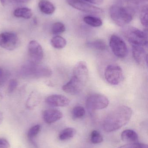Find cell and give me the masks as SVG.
<instances>
[{"mask_svg":"<svg viewBox=\"0 0 148 148\" xmlns=\"http://www.w3.org/2000/svg\"><path fill=\"white\" fill-rule=\"evenodd\" d=\"M133 110L129 107L123 105L111 111L104 119L103 128L106 132H112L120 129L128 123Z\"/></svg>","mask_w":148,"mask_h":148,"instance_id":"6da1fadb","label":"cell"},{"mask_svg":"<svg viewBox=\"0 0 148 148\" xmlns=\"http://www.w3.org/2000/svg\"><path fill=\"white\" fill-rule=\"evenodd\" d=\"M135 11L129 7L114 5L109 9V15L113 21L118 26L123 27L133 20Z\"/></svg>","mask_w":148,"mask_h":148,"instance_id":"7a4b0ae2","label":"cell"},{"mask_svg":"<svg viewBox=\"0 0 148 148\" xmlns=\"http://www.w3.org/2000/svg\"><path fill=\"white\" fill-rule=\"evenodd\" d=\"M122 32L124 37L132 45L147 46V29L142 31L134 27H128L123 28Z\"/></svg>","mask_w":148,"mask_h":148,"instance_id":"3957f363","label":"cell"},{"mask_svg":"<svg viewBox=\"0 0 148 148\" xmlns=\"http://www.w3.org/2000/svg\"><path fill=\"white\" fill-rule=\"evenodd\" d=\"M21 72L26 76L37 78L49 77L53 73L51 69L49 67L31 61L23 65L21 68Z\"/></svg>","mask_w":148,"mask_h":148,"instance_id":"277c9868","label":"cell"},{"mask_svg":"<svg viewBox=\"0 0 148 148\" xmlns=\"http://www.w3.org/2000/svg\"><path fill=\"white\" fill-rule=\"evenodd\" d=\"M109 104V101L105 96L96 93L89 95L86 101L87 109L91 113L96 110L103 109L107 108Z\"/></svg>","mask_w":148,"mask_h":148,"instance_id":"5b68a950","label":"cell"},{"mask_svg":"<svg viewBox=\"0 0 148 148\" xmlns=\"http://www.w3.org/2000/svg\"><path fill=\"white\" fill-rule=\"evenodd\" d=\"M104 77L109 84L118 85L123 79V71L121 67L118 65H109L105 69Z\"/></svg>","mask_w":148,"mask_h":148,"instance_id":"8992f818","label":"cell"},{"mask_svg":"<svg viewBox=\"0 0 148 148\" xmlns=\"http://www.w3.org/2000/svg\"><path fill=\"white\" fill-rule=\"evenodd\" d=\"M109 46L114 54L120 58H124L128 53L126 42L118 36L113 35L109 40Z\"/></svg>","mask_w":148,"mask_h":148,"instance_id":"52a82bcc","label":"cell"},{"mask_svg":"<svg viewBox=\"0 0 148 148\" xmlns=\"http://www.w3.org/2000/svg\"><path fill=\"white\" fill-rule=\"evenodd\" d=\"M67 2L74 8L83 12L96 15H101L103 13L102 9L87 3L82 0H67Z\"/></svg>","mask_w":148,"mask_h":148,"instance_id":"ba28073f","label":"cell"},{"mask_svg":"<svg viewBox=\"0 0 148 148\" xmlns=\"http://www.w3.org/2000/svg\"><path fill=\"white\" fill-rule=\"evenodd\" d=\"M19 40L13 32H3L0 34V46L4 49L13 50L18 46Z\"/></svg>","mask_w":148,"mask_h":148,"instance_id":"9c48e42d","label":"cell"},{"mask_svg":"<svg viewBox=\"0 0 148 148\" xmlns=\"http://www.w3.org/2000/svg\"><path fill=\"white\" fill-rule=\"evenodd\" d=\"M28 51L31 60L30 61L39 63L43 59V49L40 43L36 41L30 42L28 46Z\"/></svg>","mask_w":148,"mask_h":148,"instance_id":"30bf717a","label":"cell"},{"mask_svg":"<svg viewBox=\"0 0 148 148\" xmlns=\"http://www.w3.org/2000/svg\"><path fill=\"white\" fill-rule=\"evenodd\" d=\"M85 84L73 76L67 83L63 86L62 89L67 94L71 95H77L82 90Z\"/></svg>","mask_w":148,"mask_h":148,"instance_id":"8fae6325","label":"cell"},{"mask_svg":"<svg viewBox=\"0 0 148 148\" xmlns=\"http://www.w3.org/2000/svg\"><path fill=\"white\" fill-rule=\"evenodd\" d=\"M73 74V76L85 84L89 77L88 69L86 62L83 61L79 62L74 67Z\"/></svg>","mask_w":148,"mask_h":148,"instance_id":"7c38bea8","label":"cell"},{"mask_svg":"<svg viewBox=\"0 0 148 148\" xmlns=\"http://www.w3.org/2000/svg\"><path fill=\"white\" fill-rule=\"evenodd\" d=\"M133 57L136 62L140 65L147 64V53L143 46L132 45Z\"/></svg>","mask_w":148,"mask_h":148,"instance_id":"4fadbf2b","label":"cell"},{"mask_svg":"<svg viewBox=\"0 0 148 148\" xmlns=\"http://www.w3.org/2000/svg\"><path fill=\"white\" fill-rule=\"evenodd\" d=\"M45 101L50 106L55 107H66L70 103V101L67 97L61 95L49 96L47 97Z\"/></svg>","mask_w":148,"mask_h":148,"instance_id":"5bb4252c","label":"cell"},{"mask_svg":"<svg viewBox=\"0 0 148 148\" xmlns=\"http://www.w3.org/2000/svg\"><path fill=\"white\" fill-rule=\"evenodd\" d=\"M63 116L62 113L60 110L54 109L46 110L43 114V120L48 124H51L59 121L62 118Z\"/></svg>","mask_w":148,"mask_h":148,"instance_id":"9a60e30c","label":"cell"},{"mask_svg":"<svg viewBox=\"0 0 148 148\" xmlns=\"http://www.w3.org/2000/svg\"><path fill=\"white\" fill-rule=\"evenodd\" d=\"M122 140L129 143H138L139 136L137 133L132 130H124L121 135Z\"/></svg>","mask_w":148,"mask_h":148,"instance_id":"2e32d148","label":"cell"},{"mask_svg":"<svg viewBox=\"0 0 148 148\" xmlns=\"http://www.w3.org/2000/svg\"><path fill=\"white\" fill-rule=\"evenodd\" d=\"M38 7L40 11L45 14H52L55 10L54 4L47 0L40 1L38 3Z\"/></svg>","mask_w":148,"mask_h":148,"instance_id":"e0dca14e","label":"cell"},{"mask_svg":"<svg viewBox=\"0 0 148 148\" xmlns=\"http://www.w3.org/2000/svg\"><path fill=\"white\" fill-rule=\"evenodd\" d=\"M41 102V95L36 91H33L28 97L26 106L29 109H33Z\"/></svg>","mask_w":148,"mask_h":148,"instance_id":"ac0fdd59","label":"cell"},{"mask_svg":"<svg viewBox=\"0 0 148 148\" xmlns=\"http://www.w3.org/2000/svg\"><path fill=\"white\" fill-rule=\"evenodd\" d=\"M14 15L18 18H23L25 19H29L32 17V11L30 9L28 8H18L14 10Z\"/></svg>","mask_w":148,"mask_h":148,"instance_id":"d6986e66","label":"cell"},{"mask_svg":"<svg viewBox=\"0 0 148 148\" xmlns=\"http://www.w3.org/2000/svg\"><path fill=\"white\" fill-rule=\"evenodd\" d=\"M41 130V126L40 125H36L30 128L28 131L27 134L28 139L35 148H37V146L34 139L39 134Z\"/></svg>","mask_w":148,"mask_h":148,"instance_id":"ffe728a7","label":"cell"},{"mask_svg":"<svg viewBox=\"0 0 148 148\" xmlns=\"http://www.w3.org/2000/svg\"><path fill=\"white\" fill-rule=\"evenodd\" d=\"M76 134V130L73 128L64 129L59 135V139L61 141H66L73 138Z\"/></svg>","mask_w":148,"mask_h":148,"instance_id":"44dd1931","label":"cell"},{"mask_svg":"<svg viewBox=\"0 0 148 148\" xmlns=\"http://www.w3.org/2000/svg\"><path fill=\"white\" fill-rule=\"evenodd\" d=\"M83 21L88 25L95 27H101L103 24L101 18L94 16H85L83 18Z\"/></svg>","mask_w":148,"mask_h":148,"instance_id":"7402d4cb","label":"cell"},{"mask_svg":"<svg viewBox=\"0 0 148 148\" xmlns=\"http://www.w3.org/2000/svg\"><path fill=\"white\" fill-rule=\"evenodd\" d=\"M67 41L63 37L56 36L51 40V44L53 47L57 49H61L66 47Z\"/></svg>","mask_w":148,"mask_h":148,"instance_id":"603a6c76","label":"cell"},{"mask_svg":"<svg viewBox=\"0 0 148 148\" xmlns=\"http://www.w3.org/2000/svg\"><path fill=\"white\" fill-rule=\"evenodd\" d=\"M87 46L89 47L99 50H106L107 48V45L106 42L104 41L101 40H96L89 42L87 43Z\"/></svg>","mask_w":148,"mask_h":148,"instance_id":"cb8c5ba5","label":"cell"},{"mask_svg":"<svg viewBox=\"0 0 148 148\" xmlns=\"http://www.w3.org/2000/svg\"><path fill=\"white\" fill-rule=\"evenodd\" d=\"M86 111L82 106H76L72 110V117L74 119H78L82 118L85 116Z\"/></svg>","mask_w":148,"mask_h":148,"instance_id":"d4e9b609","label":"cell"},{"mask_svg":"<svg viewBox=\"0 0 148 148\" xmlns=\"http://www.w3.org/2000/svg\"><path fill=\"white\" fill-rule=\"evenodd\" d=\"M141 23L145 27H148V6L145 5L142 8L140 14Z\"/></svg>","mask_w":148,"mask_h":148,"instance_id":"484cf974","label":"cell"},{"mask_svg":"<svg viewBox=\"0 0 148 148\" xmlns=\"http://www.w3.org/2000/svg\"><path fill=\"white\" fill-rule=\"evenodd\" d=\"M65 25L61 22H56L54 23L52 26L51 31L53 34L57 35L63 33L65 32Z\"/></svg>","mask_w":148,"mask_h":148,"instance_id":"4316f807","label":"cell"},{"mask_svg":"<svg viewBox=\"0 0 148 148\" xmlns=\"http://www.w3.org/2000/svg\"><path fill=\"white\" fill-rule=\"evenodd\" d=\"M103 139L101 135L98 131L93 130L90 134V141L93 144H97L103 142Z\"/></svg>","mask_w":148,"mask_h":148,"instance_id":"83f0119b","label":"cell"},{"mask_svg":"<svg viewBox=\"0 0 148 148\" xmlns=\"http://www.w3.org/2000/svg\"><path fill=\"white\" fill-rule=\"evenodd\" d=\"M10 75L9 71L0 67V87L5 84Z\"/></svg>","mask_w":148,"mask_h":148,"instance_id":"f1b7e54d","label":"cell"},{"mask_svg":"<svg viewBox=\"0 0 148 148\" xmlns=\"http://www.w3.org/2000/svg\"><path fill=\"white\" fill-rule=\"evenodd\" d=\"M118 148H148L147 145L143 143H129L127 145H123Z\"/></svg>","mask_w":148,"mask_h":148,"instance_id":"f546056e","label":"cell"},{"mask_svg":"<svg viewBox=\"0 0 148 148\" xmlns=\"http://www.w3.org/2000/svg\"><path fill=\"white\" fill-rule=\"evenodd\" d=\"M18 85V82L15 79H11L8 83V91L9 93H11L15 90Z\"/></svg>","mask_w":148,"mask_h":148,"instance_id":"4dcf8cb0","label":"cell"},{"mask_svg":"<svg viewBox=\"0 0 148 148\" xmlns=\"http://www.w3.org/2000/svg\"><path fill=\"white\" fill-rule=\"evenodd\" d=\"M9 143L4 138H0V148H10Z\"/></svg>","mask_w":148,"mask_h":148,"instance_id":"1f68e13d","label":"cell"},{"mask_svg":"<svg viewBox=\"0 0 148 148\" xmlns=\"http://www.w3.org/2000/svg\"><path fill=\"white\" fill-rule=\"evenodd\" d=\"M82 1H85L90 3H93V4L100 5V4L102 3L103 0H82Z\"/></svg>","mask_w":148,"mask_h":148,"instance_id":"d6a6232c","label":"cell"},{"mask_svg":"<svg viewBox=\"0 0 148 148\" xmlns=\"http://www.w3.org/2000/svg\"><path fill=\"white\" fill-rule=\"evenodd\" d=\"M15 2L17 3H27L30 0H12Z\"/></svg>","mask_w":148,"mask_h":148,"instance_id":"836d02e7","label":"cell"},{"mask_svg":"<svg viewBox=\"0 0 148 148\" xmlns=\"http://www.w3.org/2000/svg\"><path fill=\"white\" fill-rule=\"evenodd\" d=\"M3 113L1 112V111L0 110V124H1V123H2L3 121Z\"/></svg>","mask_w":148,"mask_h":148,"instance_id":"e575fe53","label":"cell"},{"mask_svg":"<svg viewBox=\"0 0 148 148\" xmlns=\"http://www.w3.org/2000/svg\"><path fill=\"white\" fill-rule=\"evenodd\" d=\"M3 99V96L2 95L1 92V90H0V101H1L2 99Z\"/></svg>","mask_w":148,"mask_h":148,"instance_id":"d590c367","label":"cell"}]
</instances>
